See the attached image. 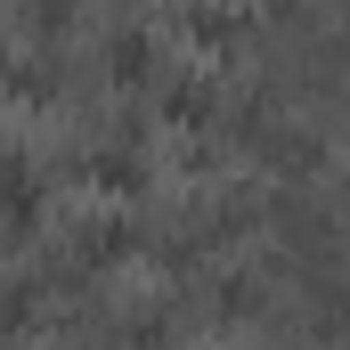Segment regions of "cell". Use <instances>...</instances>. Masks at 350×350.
<instances>
[{
  "mask_svg": "<svg viewBox=\"0 0 350 350\" xmlns=\"http://www.w3.org/2000/svg\"><path fill=\"white\" fill-rule=\"evenodd\" d=\"M33 196H41V179L25 163H0V220H33Z\"/></svg>",
  "mask_w": 350,
  "mask_h": 350,
  "instance_id": "obj_1",
  "label": "cell"
},
{
  "mask_svg": "<svg viewBox=\"0 0 350 350\" xmlns=\"http://www.w3.org/2000/svg\"><path fill=\"white\" fill-rule=\"evenodd\" d=\"M220 310H228V318L261 310V277H245V269H237V277H220Z\"/></svg>",
  "mask_w": 350,
  "mask_h": 350,
  "instance_id": "obj_2",
  "label": "cell"
},
{
  "mask_svg": "<svg viewBox=\"0 0 350 350\" xmlns=\"http://www.w3.org/2000/svg\"><path fill=\"white\" fill-rule=\"evenodd\" d=\"M187 25H196V41H228V33H237V16H212V8H196Z\"/></svg>",
  "mask_w": 350,
  "mask_h": 350,
  "instance_id": "obj_5",
  "label": "cell"
},
{
  "mask_svg": "<svg viewBox=\"0 0 350 350\" xmlns=\"http://www.w3.org/2000/svg\"><path fill=\"white\" fill-rule=\"evenodd\" d=\"M163 106H172V122H204V114H212V90H204V82H179Z\"/></svg>",
  "mask_w": 350,
  "mask_h": 350,
  "instance_id": "obj_3",
  "label": "cell"
},
{
  "mask_svg": "<svg viewBox=\"0 0 350 350\" xmlns=\"http://www.w3.org/2000/svg\"><path fill=\"white\" fill-rule=\"evenodd\" d=\"M114 74H122V82L147 74V33H122V41H114Z\"/></svg>",
  "mask_w": 350,
  "mask_h": 350,
  "instance_id": "obj_4",
  "label": "cell"
}]
</instances>
